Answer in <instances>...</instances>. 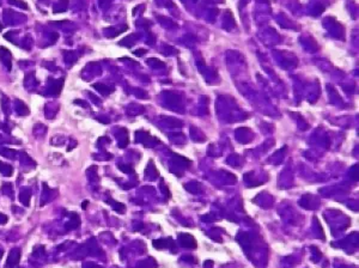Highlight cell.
Wrapping results in <instances>:
<instances>
[{
  "label": "cell",
  "instance_id": "8992f818",
  "mask_svg": "<svg viewBox=\"0 0 359 268\" xmlns=\"http://www.w3.org/2000/svg\"><path fill=\"white\" fill-rule=\"evenodd\" d=\"M143 53H145L144 49H141V51H138V52H137V51L134 52V54H135V55H138V56H141V55H143Z\"/></svg>",
  "mask_w": 359,
  "mask_h": 268
},
{
  "label": "cell",
  "instance_id": "277c9868",
  "mask_svg": "<svg viewBox=\"0 0 359 268\" xmlns=\"http://www.w3.org/2000/svg\"><path fill=\"white\" fill-rule=\"evenodd\" d=\"M166 245H168V243H166L164 240H158V241H155V242H153V247L157 248V249H161V248H164V247H166Z\"/></svg>",
  "mask_w": 359,
  "mask_h": 268
},
{
  "label": "cell",
  "instance_id": "6da1fadb",
  "mask_svg": "<svg viewBox=\"0 0 359 268\" xmlns=\"http://www.w3.org/2000/svg\"><path fill=\"white\" fill-rule=\"evenodd\" d=\"M180 242L183 247H188V248H195L196 247V241L195 238H193L189 235H180Z\"/></svg>",
  "mask_w": 359,
  "mask_h": 268
},
{
  "label": "cell",
  "instance_id": "5b68a950",
  "mask_svg": "<svg viewBox=\"0 0 359 268\" xmlns=\"http://www.w3.org/2000/svg\"><path fill=\"white\" fill-rule=\"evenodd\" d=\"M7 222V217L6 215H3V214H0V224H5Z\"/></svg>",
  "mask_w": 359,
  "mask_h": 268
},
{
  "label": "cell",
  "instance_id": "52a82bcc",
  "mask_svg": "<svg viewBox=\"0 0 359 268\" xmlns=\"http://www.w3.org/2000/svg\"><path fill=\"white\" fill-rule=\"evenodd\" d=\"M87 204H89V201H84V202H83V208H84V210H85V208H86Z\"/></svg>",
  "mask_w": 359,
  "mask_h": 268
},
{
  "label": "cell",
  "instance_id": "7a4b0ae2",
  "mask_svg": "<svg viewBox=\"0 0 359 268\" xmlns=\"http://www.w3.org/2000/svg\"><path fill=\"white\" fill-rule=\"evenodd\" d=\"M0 57H1L3 62L5 64V66L10 71V69H11V54H10V52L4 47H0Z\"/></svg>",
  "mask_w": 359,
  "mask_h": 268
},
{
  "label": "cell",
  "instance_id": "3957f363",
  "mask_svg": "<svg viewBox=\"0 0 359 268\" xmlns=\"http://www.w3.org/2000/svg\"><path fill=\"white\" fill-rule=\"evenodd\" d=\"M0 171H3L6 176H11V174H12V168L10 166V165H7V164H3L1 162H0Z\"/></svg>",
  "mask_w": 359,
  "mask_h": 268
}]
</instances>
